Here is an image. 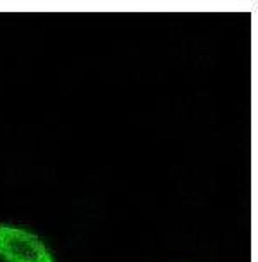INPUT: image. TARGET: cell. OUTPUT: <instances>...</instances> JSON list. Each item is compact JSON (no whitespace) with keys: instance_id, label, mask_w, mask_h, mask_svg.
I'll list each match as a JSON object with an SVG mask.
<instances>
[{"instance_id":"obj_1","label":"cell","mask_w":258,"mask_h":262,"mask_svg":"<svg viewBox=\"0 0 258 262\" xmlns=\"http://www.w3.org/2000/svg\"><path fill=\"white\" fill-rule=\"evenodd\" d=\"M0 257L6 262H55L38 236L9 224H0Z\"/></svg>"}]
</instances>
